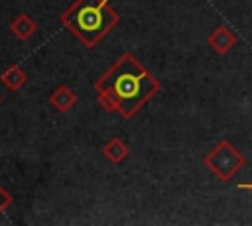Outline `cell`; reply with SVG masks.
I'll return each instance as SVG.
<instances>
[{"label":"cell","mask_w":252,"mask_h":226,"mask_svg":"<svg viewBox=\"0 0 252 226\" xmlns=\"http://www.w3.org/2000/svg\"><path fill=\"white\" fill-rule=\"evenodd\" d=\"M159 88V81L132 53H122L94 83L100 106L126 120L148 104Z\"/></svg>","instance_id":"obj_1"},{"label":"cell","mask_w":252,"mask_h":226,"mask_svg":"<svg viewBox=\"0 0 252 226\" xmlns=\"http://www.w3.org/2000/svg\"><path fill=\"white\" fill-rule=\"evenodd\" d=\"M59 22L85 45L94 47L120 22L108 0H73Z\"/></svg>","instance_id":"obj_2"},{"label":"cell","mask_w":252,"mask_h":226,"mask_svg":"<svg viewBox=\"0 0 252 226\" xmlns=\"http://www.w3.org/2000/svg\"><path fill=\"white\" fill-rule=\"evenodd\" d=\"M205 167L220 181V183H228L234 179V175L246 165V157L228 141V140H220L205 157H203Z\"/></svg>","instance_id":"obj_3"},{"label":"cell","mask_w":252,"mask_h":226,"mask_svg":"<svg viewBox=\"0 0 252 226\" xmlns=\"http://www.w3.org/2000/svg\"><path fill=\"white\" fill-rule=\"evenodd\" d=\"M236 41H238L236 33H234L232 29H228L226 26H217V28L209 33V37H207V43H209V45L213 47V51L219 53V55L228 53V51L236 45Z\"/></svg>","instance_id":"obj_4"},{"label":"cell","mask_w":252,"mask_h":226,"mask_svg":"<svg viewBox=\"0 0 252 226\" xmlns=\"http://www.w3.org/2000/svg\"><path fill=\"white\" fill-rule=\"evenodd\" d=\"M35 29H37V24H35V20L30 18L28 14L16 16V18L12 20V24H10V31H12L18 39H22V41H28V39L35 33Z\"/></svg>","instance_id":"obj_5"},{"label":"cell","mask_w":252,"mask_h":226,"mask_svg":"<svg viewBox=\"0 0 252 226\" xmlns=\"http://www.w3.org/2000/svg\"><path fill=\"white\" fill-rule=\"evenodd\" d=\"M49 102H51L59 112H67V110H71V108L75 106L77 96H75V92H73L67 85H59V86L49 94Z\"/></svg>","instance_id":"obj_6"},{"label":"cell","mask_w":252,"mask_h":226,"mask_svg":"<svg viewBox=\"0 0 252 226\" xmlns=\"http://www.w3.org/2000/svg\"><path fill=\"white\" fill-rule=\"evenodd\" d=\"M26 81H28V77H26V73H24V69L20 67V65H10L2 75H0V83L8 88V90H18V88H22L24 85H26Z\"/></svg>","instance_id":"obj_7"},{"label":"cell","mask_w":252,"mask_h":226,"mask_svg":"<svg viewBox=\"0 0 252 226\" xmlns=\"http://www.w3.org/2000/svg\"><path fill=\"white\" fill-rule=\"evenodd\" d=\"M128 145L120 140V138H112V140H108L106 143H104V147H102V153H104V157L110 161V163H120L126 155H128Z\"/></svg>","instance_id":"obj_8"},{"label":"cell","mask_w":252,"mask_h":226,"mask_svg":"<svg viewBox=\"0 0 252 226\" xmlns=\"http://www.w3.org/2000/svg\"><path fill=\"white\" fill-rule=\"evenodd\" d=\"M12 200H14V198H12V195H10V193L0 185V214H2L10 204H12Z\"/></svg>","instance_id":"obj_9"},{"label":"cell","mask_w":252,"mask_h":226,"mask_svg":"<svg viewBox=\"0 0 252 226\" xmlns=\"http://www.w3.org/2000/svg\"><path fill=\"white\" fill-rule=\"evenodd\" d=\"M236 187H238L240 191H250V193H252V181H250V183H238Z\"/></svg>","instance_id":"obj_10"},{"label":"cell","mask_w":252,"mask_h":226,"mask_svg":"<svg viewBox=\"0 0 252 226\" xmlns=\"http://www.w3.org/2000/svg\"><path fill=\"white\" fill-rule=\"evenodd\" d=\"M0 104H2V96H0Z\"/></svg>","instance_id":"obj_11"}]
</instances>
